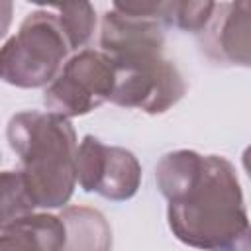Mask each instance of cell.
I'll use <instances>...</instances> for the list:
<instances>
[{"mask_svg":"<svg viewBox=\"0 0 251 251\" xmlns=\"http://www.w3.org/2000/svg\"><path fill=\"white\" fill-rule=\"evenodd\" d=\"M35 200L22 171H0V231L35 212Z\"/></svg>","mask_w":251,"mask_h":251,"instance_id":"obj_10","label":"cell"},{"mask_svg":"<svg viewBox=\"0 0 251 251\" xmlns=\"http://www.w3.org/2000/svg\"><path fill=\"white\" fill-rule=\"evenodd\" d=\"M173 235L200 251H249L251 231L235 167L192 149L165 153L155 167Z\"/></svg>","mask_w":251,"mask_h":251,"instance_id":"obj_1","label":"cell"},{"mask_svg":"<svg viewBox=\"0 0 251 251\" xmlns=\"http://www.w3.org/2000/svg\"><path fill=\"white\" fill-rule=\"evenodd\" d=\"M63 245L65 226L59 216L47 212H33L0 231V251H61Z\"/></svg>","mask_w":251,"mask_h":251,"instance_id":"obj_8","label":"cell"},{"mask_svg":"<svg viewBox=\"0 0 251 251\" xmlns=\"http://www.w3.org/2000/svg\"><path fill=\"white\" fill-rule=\"evenodd\" d=\"M59 218L65 226V245L61 251H112V227L100 210L67 206Z\"/></svg>","mask_w":251,"mask_h":251,"instance_id":"obj_9","label":"cell"},{"mask_svg":"<svg viewBox=\"0 0 251 251\" xmlns=\"http://www.w3.org/2000/svg\"><path fill=\"white\" fill-rule=\"evenodd\" d=\"M12 16H14V4L0 0V39L8 33L10 24H12Z\"/></svg>","mask_w":251,"mask_h":251,"instance_id":"obj_13","label":"cell"},{"mask_svg":"<svg viewBox=\"0 0 251 251\" xmlns=\"http://www.w3.org/2000/svg\"><path fill=\"white\" fill-rule=\"evenodd\" d=\"M216 2H167V25H175L182 31L202 33L214 14Z\"/></svg>","mask_w":251,"mask_h":251,"instance_id":"obj_12","label":"cell"},{"mask_svg":"<svg viewBox=\"0 0 251 251\" xmlns=\"http://www.w3.org/2000/svg\"><path fill=\"white\" fill-rule=\"evenodd\" d=\"M114 88V65L108 55L82 49L67 59L59 75L45 86L43 104L47 112L67 120L90 114L110 100Z\"/></svg>","mask_w":251,"mask_h":251,"instance_id":"obj_5","label":"cell"},{"mask_svg":"<svg viewBox=\"0 0 251 251\" xmlns=\"http://www.w3.org/2000/svg\"><path fill=\"white\" fill-rule=\"evenodd\" d=\"M69 43L49 8L24 18L16 35L0 47V80L18 88H39L53 82L69 59Z\"/></svg>","mask_w":251,"mask_h":251,"instance_id":"obj_3","label":"cell"},{"mask_svg":"<svg viewBox=\"0 0 251 251\" xmlns=\"http://www.w3.org/2000/svg\"><path fill=\"white\" fill-rule=\"evenodd\" d=\"M110 61L114 65L110 102L116 106L157 116L171 110L186 92L178 69L163 57V47L120 53Z\"/></svg>","mask_w":251,"mask_h":251,"instance_id":"obj_4","label":"cell"},{"mask_svg":"<svg viewBox=\"0 0 251 251\" xmlns=\"http://www.w3.org/2000/svg\"><path fill=\"white\" fill-rule=\"evenodd\" d=\"M76 180L84 192H96L112 202L133 198L141 186V163L118 145H106L94 135H84L76 145Z\"/></svg>","mask_w":251,"mask_h":251,"instance_id":"obj_6","label":"cell"},{"mask_svg":"<svg viewBox=\"0 0 251 251\" xmlns=\"http://www.w3.org/2000/svg\"><path fill=\"white\" fill-rule=\"evenodd\" d=\"M6 137L37 208H63L76 186V133L71 120L39 110L10 118Z\"/></svg>","mask_w":251,"mask_h":251,"instance_id":"obj_2","label":"cell"},{"mask_svg":"<svg viewBox=\"0 0 251 251\" xmlns=\"http://www.w3.org/2000/svg\"><path fill=\"white\" fill-rule=\"evenodd\" d=\"M200 45L206 57L218 65H251V4L220 2L200 33Z\"/></svg>","mask_w":251,"mask_h":251,"instance_id":"obj_7","label":"cell"},{"mask_svg":"<svg viewBox=\"0 0 251 251\" xmlns=\"http://www.w3.org/2000/svg\"><path fill=\"white\" fill-rule=\"evenodd\" d=\"M47 8L55 12L57 22L63 29V35L71 51H78L90 41L94 27H96V10L90 2L53 4Z\"/></svg>","mask_w":251,"mask_h":251,"instance_id":"obj_11","label":"cell"}]
</instances>
